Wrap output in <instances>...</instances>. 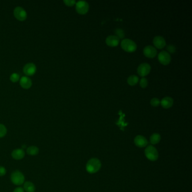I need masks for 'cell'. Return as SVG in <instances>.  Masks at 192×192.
Masks as SVG:
<instances>
[{
    "label": "cell",
    "mask_w": 192,
    "mask_h": 192,
    "mask_svg": "<svg viewBox=\"0 0 192 192\" xmlns=\"http://www.w3.org/2000/svg\"><path fill=\"white\" fill-rule=\"evenodd\" d=\"M25 191L24 190L23 188L22 187H17L14 190L13 192H24Z\"/></svg>",
    "instance_id": "cell-29"
},
{
    "label": "cell",
    "mask_w": 192,
    "mask_h": 192,
    "mask_svg": "<svg viewBox=\"0 0 192 192\" xmlns=\"http://www.w3.org/2000/svg\"><path fill=\"white\" fill-rule=\"evenodd\" d=\"M150 69L151 67L148 63H141L137 67V73L141 77H144L149 74Z\"/></svg>",
    "instance_id": "cell-7"
},
{
    "label": "cell",
    "mask_w": 192,
    "mask_h": 192,
    "mask_svg": "<svg viewBox=\"0 0 192 192\" xmlns=\"http://www.w3.org/2000/svg\"><path fill=\"white\" fill-rule=\"evenodd\" d=\"M166 49H167L169 54L170 53H174L177 50L176 47L173 45H169L166 47Z\"/></svg>",
    "instance_id": "cell-26"
},
{
    "label": "cell",
    "mask_w": 192,
    "mask_h": 192,
    "mask_svg": "<svg viewBox=\"0 0 192 192\" xmlns=\"http://www.w3.org/2000/svg\"><path fill=\"white\" fill-rule=\"evenodd\" d=\"M121 47L125 51L129 52H134L137 49V45L132 39H125L121 43Z\"/></svg>",
    "instance_id": "cell-3"
},
{
    "label": "cell",
    "mask_w": 192,
    "mask_h": 192,
    "mask_svg": "<svg viewBox=\"0 0 192 192\" xmlns=\"http://www.w3.org/2000/svg\"><path fill=\"white\" fill-rule=\"evenodd\" d=\"M106 42L109 46L115 47L118 45L120 43V39L115 35H110L106 37Z\"/></svg>",
    "instance_id": "cell-13"
},
{
    "label": "cell",
    "mask_w": 192,
    "mask_h": 192,
    "mask_svg": "<svg viewBox=\"0 0 192 192\" xmlns=\"http://www.w3.org/2000/svg\"><path fill=\"white\" fill-rule=\"evenodd\" d=\"M39 148L35 145L29 146V147H28L26 150L28 154L31 156H35L38 155L39 153Z\"/></svg>",
    "instance_id": "cell-18"
},
{
    "label": "cell",
    "mask_w": 192,
    "mask_h": 192,
    "mask_svg": "<svg viewBox=\"0 0 192 192\" xmlns=\"http://www.w3.org/2000/svg\"><path fill=\"white\" fill-rule=\"evenodd\" d=\"M25 152L22 149H16L12 150V157L15 160H21L25 157Z\"/></svg>",
    "instance_id": "cell-14"
},
{
    "label": "cell",
    "mask_w": 192,
    "mask_h": 192,
    "mask_svg": "<svg viewBox=\"0 0 192 192\" xmlns=\"http://www.w3.org/2000/svg\"><path fill=\"white\" fill-rule=\"evenodd\" d=\"M76 9L79 14H86L89 9V5L85 1H79L76 3Z\"/></svg>",
    "instance_id": "cell-5"
},
{
    "label": "cell",
    "mask_w": 192,
    "mask_h": 192,
    "mask_svg": "<svg viewBox=\"0 0 192 192\" xmlns=\"http://www.w3.org/2000/svg\"><path fill=\"white\" fill-rule=\"evenodd\" d=\"M143 53L147 58H153L157 55V51L155 47L150 45H148L144 47L143 50Z\"/></svg>",
    "instance_id": "cell-10"
},
{
    "label": "cell",
    "mask_w": 192,
    "mask_h": 192,
    "mask_svg": "<svg viewBox=\"0 0 192 192\" xmlns=\"http://www.w3.org/2000/svg\"><path fill=\"white\" fill-rule=\"evenodd\" d=\"M101 166L102 164L100 160L98 158H93L87 162L86 169L89 173H95L99 171Z\"/></svg>",
    "instance_id": "cell-1"
},
{
    "label": "cell",
    "mask_w": 192,
    "mask_h": 192,
    "mask_svg": "<svg viewBox=\"0 0 192 192\" xmlns=\"http://www.w3.org/2000/svg\"><path fill=\"white\" fill-rule=\"evenodd\" d=\"M161 139V135L159 133H154L150 137V142L152 144L155 145L159 143Z\"/></svg>",
    "instance_id": "cell-19"
},
{
    "label": "cell",
    "mask_w": 192,
    "mask_h": 192,
    "mask_svg": "<svg viewBox=\"0 0 192 192\" xmlns=\"http://www.w3.org/2000/svg\"><path fill=\"white\" fill-rule=\"evenodd\" d=\"M145 155L150 161H157L158 158V152L157 149L152 145L148 146L145 148Z\"/></svg>",
    "instance_id": "cell-4"
},
{
    "label": "cell",
    "mask_w": 192,
    "mask_h": 192,
    "mask_svg": "<svg viewBox=\"0 0 192 192\" xmlns=\"http://www.w3.org/2000/svg\"><path fill=\"white\" fill-rule=\"evenodd\" d=\"M148 79L145 78V77H143L141 79L140 81V85L142 88H145L146 87L148 86Z\"/></svg>",
    "instance_id": "cell-25"
},
{
    "label": "cell",
    "mask_w": 192,
    "mask_h": 192,
    "mask_svg": "<svg viewBox=\"0 0 192 192\" xmlns=\"http://www.w3.org/2000/svg\"><path fill=\"white\" fill-rule=\"evenodd\" d=\"M20 85L24 89H28L32 86V82L31 79L27 76H23L20 79Z\"/></svg>",
    "instance_id": "cell-15"
},
{
    "label": "cell",
    "mask_w": 192,
    "mask_h": 192,
    "mask_svg": "<svg viewBox=\"0 0 192 192\" xmlns=\"http://www.w3.org/2000/svg\"><path fill=\"white\" fill-rule=\"evenodd\" d=\"M134 143L139 148H144L148 145V140L144 136L142 135H137L134 139Z\"/></svg>",
    "instance_id": "cell-11"
},
{
    "label": "cell",
    "mask_w": 192,
    "mask_h": 192,
    "mask_svg": "<svg viewBox=\"0 0 192 192\" xmlns=\"http://www.w3.org/2000/svg\"><path fill=\"white\" fill-rule=\"evenodd\" d=\"M114 33L116 36H117L119 39H122L125 37V32L121 28H117L114 31Z\"/></svg>",
    "instance_id": "cell-21"
},
{
    "label": "cell",
    "mask_w": 192,
    "mask_h": 192,
    "mask_svg": "<svg viewBox=\"0 0 192 192\" xmlns=\"http://www.w3.org/2000/svg\"><path fill=\"white\" fill-rule=\"evenodd\" d=\"M161 101L157 98H154L150 100V104L153 106H157L160 104Z\"/></svg>",
    "instance_id": "cell-24"
},
{
    "label": "cell",
    "mask_w": 192,
    "mask_h": 192,
    "mask_svg": "<svg viewBox=\"0 0 192 192\" xmlns=\"http://www.w3.org/2000/svg\"><path fill=\"white\" fill-rule=\"evenodd\" d=\"M158 59L161 64L163 65H167L170 63L171 57L167 51H162L158 55Z\"/></svg>",
    "instance_id": "cell-8"
},
{
    "label": "cell",
    "mask_w": 192,
    "mask_h": 192,
    "mask_svg": "<svg viewBox=\"0 0 192 192\" xmlns=\"http://www.w3.org/2000/svg\"><path fill=\"white\" fill-rule=\"evenodd\" d=\"M139 81V77L136 75H131L127 79V83L131 86H134Z\"/></svg>",
    "instance_id": "cell-20"
},
{
    "label": "cell",
    "mask_w": 192,
    "mask_h": 192,
    "mask_svg": "<svg viewBox=\"0 0 192 192\" xmlns=\"http://www.w3.org/2000/svg\"><path fill=\"white\" fill-rule=\"evenodd\" d=\"M7 129L5 126L0 123V138L5 136L7 133Z\"/></svg>",
    "instance_id": "cell-22"
},
{
    "label": "cell",
    "mask_w": 192,
    "mask_h": 192,
    "mask_svg": "<svg viewBox=\"0 0 192 192\" xmlns=\"http://www.w3.org/2000/svg\"><path fill=\"white\" fill-rule=\"evenodd\" d=\"M6 173V170L3 167L0 166V177H3Z\"/></svg>",
    "instance_id": "cell-28"
},
{
    "label": "cell",
    "mask_w": 192,
    "mask_h": 192,
    "mask_svg": "<svg viewBox=\"0 0 192 192\" xmlns=\"http://www.w3.org/2000/svg\"><path fill=\"white\" fill-rule=\"evenodd\" d=\"M14 15L19 21H24L27 18V14L23 8L16 7L14 10Z\"/></svg>",
    "instance_id": "cell-6"
},
{
    "label": "cell",
    "mask_w": 192,
    "mask_h": 192,
    "mask_svg": "<svg viewBox=\"0 0 192 192\" xmlns=\"http://www.w3.org/2000/svg\"><path fill=\"white\" fill-rule=\"evenodd\" d=\"M64 2L68 6H72L76 4V1L75 0H64Z\"/></svg>",
    "instance_id": "cell-27"
},
{
    "label": "cell",
    "mask_w": 192,
    "mask_h": 192,
    "mask_svg": "<svg viewBox=\"0 0 192 192\" xmlns=\"http://www.w3.org/2000/svg\"><path fill=\"white\" fill-rule=\"evenodd\" d=\"M24 191L26 192H35V185L31 181H26L24 183L23 188Z\"/></svg>",
    "instance_id": "cell-17"
},
{
    "label": "cell",
    "mask_w": 192,
    "mask_h": 192,
    "mask_svg": "<svg viewBox=\"0 0 192 192\" xmlns=\"http://www.w3.org/2000/svg\"><path fill=\"white\" fill-rule=\"evenodd\" d=\"M10 179L12 184L15 185H21L24 183L25 177L22 172L19 170H15L12 173Z\"/></svg>",
    "instance_id": "cell-2"
},
{
    "label": "cell",
    "mask_w": 192,
    "mask_h": 192,
    "mask_svg": "<svg viewBox=\"0 0 192 192\" xmlns=\"http://www.w3.org/2000/svg\"><path fill=\"white\" fill-rule=\"evenodd\" d=\"M160 104L165 109H168L171 108L173 104V100L170 96H166L163 98L161 101Z\"/></svg>",
    "instance_id": "cell-16"
},
{
    "label": "cell",
    "mask_w": 192,
    "mask_h": 192,
    "mask_svg": "<svg viewBox=\"0 0 192 192\" xmlns=\"http://www.w3.org/2000/svg\"><path fill=\"white\" fill-rule=\"evenodd\" d=\"M37 68L35 64L32 63H28L23 68V72L27 76H31L35 74Z\"/></svg>",
    "instance_id": "cell-9"
},
{
    "label": "cell",
    "mask_w": 192,
    "mask_h": 192,
    "mask_svg": "<svg viewBox=\"0 0 192 192\" xmlns=\"http://www.w3.org/2000/svg\"><path fill=\"white\" fill-rule=\"evenodd\" d=\"M10 79L12 83H17L19 80V75L18 73H14L10 76Z\"/></svg>",
    "instance_id": "cell-23"
},
{
    "label": "cell",
    "mask_w": 192,
    "mask_h": 192,
    "mask_svg": "<svg viewBox=\"0 0 192 192\" xmlns=\"http://www.w3.org/2000/svg\"><path fill=\"white\" fill-rule=\"evenodd\" d=\"M153 42L154 45L158 49H163L166 45L165 39L161 35L156 36L153 39Z\"/></svg>",
    "instance_id": "cell-12"
}]
</instances>
